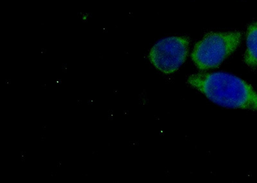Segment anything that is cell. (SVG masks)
Masks as SVG:
<instances>
[{
  "label": "cell",
  "mask_w": 257,
  "mask_h": 183,
  "mask_svg": "<svg viewBox=\"0 0 257 183\" xmlns=\"http://www.w3.org/2000/svg\"><path fill=\"white\" fill-rule=\"evenodd\" d=\"M188 83L211 101L231 109L257 111V92L240 78L224 72L191 75Z\"/></svg>",
  "instance_id": "6da1fadb"
},
{
  "label": "cell",
  "mask_w": 257,
  "mask_h": 183,
  "mask_svg": "<svg viewBox=\"0 0 257 183\" xmlns=\"http://www.w3.org/2000/svg\"><path fill=\"white\" fill-rule=\"evenodd\" d=\"M240 32L210 33L199 41L193 50L192 59L201 71L219 67L239 45Z\"/></svg>",
  "instance_id": "7a4b0ae2"
},
{
  "label": "cell",
  "mask_w": 257,
  "mask_h": 183,
  "mask_svg": "<svg viewBox=\"0 0 257 183\" xmlns=\"http://www.w3.org/2000/svg\"><path fill=\"white\" fill-rule=\"evenodd\" d=\"M189 43L187 37L173 36L163 39L151 49L149 59L161 72L171 74L185 63L189 53Z\"/></svg>",
  "instance_id": "3957f363"
},
{
  "label": "cell",
  "mask_w": 257,
  "mask_h": 183,
  "mask_svg": "<svg viewBox=\"0 0 257 183\" xmlns=\"http://www.w3.org/2000/svg\"><path fill=\"white\" fill-rule=\"evenodd\" d=\"M246 47L245 63L250 67H257V22L250 25L247 28Z\"/></svg>",
  "instance_id": "277c9868"
}]
</instances>
